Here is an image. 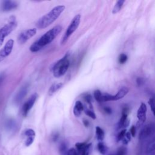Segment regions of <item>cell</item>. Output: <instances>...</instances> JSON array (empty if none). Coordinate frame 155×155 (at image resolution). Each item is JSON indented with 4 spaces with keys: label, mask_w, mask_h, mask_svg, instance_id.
Returning <instances> with one entry per match:
<instances>
[{
    "label": "cell",
    "mask_w": 155,
    "mask_h": 155,
    "mask_svg": "<svg viewBox=\"0 0 155 155\" xmlns=\"http://www.w3.org/2000/svg\"><path fill=\"white\" fill-rule=\"evenodd\" d=\"M65 7L63 5H58L53 8L49 12L40 18L36 23L37 28L42 29L47 28L53 24L64 11Z\"/></svg>",
    "instance_id": "cell-2"
},
{
    "label": "cell",
    "mask_w": 155,
    "mask_h": 155,
    "mask_svg": "<svg viewBox=\"0 0 155 155\" xmlns=\"http://www.w3.org/2000/svg\"><path fill=\"white\" fill-rule=\"evenodd\" d=\"M95 133H96V138L99 141L102 142L105 137V133L103 129H102L101 127L97 126L95 128Z\"/></svg>",
    "instance_id": "cell-16"
},
{
    "label": "cell",
    "mask_w": 155,
    "mask_h": 155,
    "mask_svg": "<svg viewBox=\"0 0 155 155\" xmlns=\"http://www.w3.org/2000/svg\"><path fill=\"white\" fill-rule=\"evenodd\" d=\"M38 94L36 93H35L33 94H31L30 97L23 104L21 110V113L24 117H26L27 116L30 110L31 109L36 99H38Z\"/></svg>",
    "instance_id": "cell-6"
},
{
    "label": "cell",
    "mask_w": 155,
    "mask_h": 155,
    "mask_svg": "<svg viewBox=\"0 0 155 155\" xmlns=\"http://www.w3.org/2000/svg\"><path fill=\"white\" fill-rule=\"evenodd\" d=\"M58 137H59V134H54V136H53V141H56V140L58 139Z\"/></svg>",
    "instance_id": "cell-38"
},
{
    "label": "cell",
    "mask_w": 155,
    "mask_h": 155,
    "mask_svg": "<svg viewBox=\"0 0 155 155\" xmlns=\"http://www.w3.org/2000/svg\"><path fill=\"white\" fill-rule=\"evenodd\" d=\"M102 92L99 90H96L94 91V97L98 102H101V97H102Z\"/></svg>",
    "instance_id": "cell-23"
},
{
    "label": "cell",
    "mask_w": 155,
    "mask_h": 155,
    "mask_svg": "<svg viewBox=\"0 0 155 155\" xmlns=\"http://www.w3.org/2000/svg\"><path fill=\"white\" fill-rule=\"evenodd\" d=\"M27 89H28V86L24 85L23 86L20 90L18 91V93L16 94L15 97V101L16 103H19L22 99L25 97L27 93Z\"/></svg>",
    "instance_id": "cell-13"
},
{
    "label": "cell",
    "mask_w": 155,
    "mask_h": 155,
    "mask_svg": "<svg viewBox=\"0 0 155 155\" xmlns=\"http://www.w3.org/2000/svg\"><path fill=\"white\" fill-rule=\"evenodd\" d=\"M34 139H35V137H27V139L25 141V145L26 147L30 146L33 143Z\"/></svg>",
    "instance_id": "cell-31"
},
{
    "label": "cell",
    "mask_w": 155,
    "mask_h": 155,
    "mask_svg": "<svg viewBox=\"0 0 155 155\" xmlns=\"http://www.w3.org/2000/svg\"><path fill=\"white\" fill-rule=\"evenodd\" d=\"M147 111V107L145 104L141 103L137 112V117L140 124H143L146 120V114Z\"/></svg>",
    "instance_id": "cell-11"
},
{
    "label": "cell",
    "mask_w": 155,
    "mask_h": 155,
    "mask_svg": "<svg viewBox=\"0 0 155 155\" xmlns=\"http://www.w3.org/2000/svg\"><path fill=\"white\" fill-rule=\"evenodd\" d=\"M91 143H87L85 146L84 147V148L79 153L81 155H89L91 150Z\"/></svg>",
    "instance_id": "cell-19"
},
{
    "label": "cell",
    "mask_w": 155,
    "mask_h": 155,
    "mask_svg": "<svg viewBox=\"0 0 155 155\" xmlns=\"http://www.w3.org/2000/svg\"><path fill=\"white\" fill-rule=\"evenodd\" d=\"M81 16L80 14L76 15L71 20L70 24H69L68 27H67L64 35L62 36L61 40V44L64 45L68 40L69 38L71 36V35L76 30V29L78 28L80 22H81Z\"/></svg>",
    "instance_id": "cell-5"
},
{
    "label": "cell",
    "mask_w": 155,
    "mask_h": 155,
    "mask_svg": "<svg viewBox=\"0 0 155 155\" xmlns=\"http://www.w3.org/2000/svg\"><path fill=\"white\" fill-rule=\"evenodd\" d=\"M154 131V125L153 124H148L144 126L140 130L139 134L140 140H144L151 136Z\"/></svg>",
    "instance_id": "cell-9"
},
{
    "label": "cell",
    "mask_w": 155,
    "mask_h": 155,
    "mask_svg": "<svg viewBox=\"0 0 155 155\" xmlns=\"http://www.w3.org/2000/svg\"><path fill=\"white\" fill-rule=\"evenodd\" d=\"M148 104L150 106V108L151 110V111L153 112V114L154 115V98L151 97L148 100Z\"/></svg>",
    "instance_id": "cell-32"
},
{
    "label": "cell",
    "mask_w": 155,
    "mask_h": 155,
    "mask_svg": "<svg viewBox=\"0 0 155 155\" xmlns=\"http://www.w3.org/2000/svg\"><path fill=\"white\" fill-rule=\"evenodd\" d=\"M127 151V148L125 147H120L118 148L116 155H126Z\"/></svg>",
    "instance_id": "cell-28"
},
{
    "label": "cell",
    "mask_w": 155,
    "mask_h": 155,
    "mask_svg": "<svg viewBox=\"0 0 155 155\" xmlns=\"http://www.w3.org/2000/svg\"><path fill=\"white\" fill-rule=\"evenodd\" d=\"M4 78V74H0V84H1V81L3 80Z\"/></svg>",
    "instance_id": "cell-39"
},
{
    "label": "cell",
    "mask_w": 155,
    "mask_h": 155,
    "mask_svg": "<svg viewBox=\"0 0 155 155\" xmlns=\"http://www.w3.org/2000/svg\"><path fill=\"white\" fill-rule=\"evenodd\" d=\"M87 143H86V142H77L75 144V147H76L79 153H80L81 151V150L84 148V147L85 146V145Z\"/></svg>",
    "instance_id": "cell-29"
},
{
    "label": "cell",
    "mask_w": 155,
    "mask_h": 155,
    "mask_svg": "<svg viewBox=\"0 0 155 155\" xmlns=\"http://www.w3.org/2000/svg\"><path fill=\"white\" fill-rule=\"evenodd\" d=\"M37 32V29L36 28H31L27 29L21 32L18 36V42L20 44H23L25 43L31 38L34 36Z\"/></svg>",
    "instance_id": "cell-7"
},
{
    "label": "cell",
    "mask_w": 155,
    "mask_h": 155,
    "mask_svg": "<svg viewBox=\"0 0 155 155\" xmlns=\"http://www.w3.org/2000/svg\"><path fill=\"white\" fill-rule=\"evenodd\" d=\"M62 27L58 25L47 31L39 39L33 42L30 47V51L32 53H36L41 50L44 47L50 44L56 36L61 32Z\"/></svg>",
    "instance_id": "cell-1"
},
{
    "label": "cell",
    "mask_w": 155,
    "mask_h": 155,
    "mask_svg": "<svg viewBox=\"0 0 155 155\" xmlns=\"http://www.w3.org/2000/svg\"><path fill=\"white\" fill-rule=\"evenodd\" d=\"M69 56L70 53L69 52H67L64 57H62L53 64L51 70L53 76L55 78H58L61 76H62L68 70L70 64L69 61Z\"/></svg>",
    "instance_id": "cell-3"
},
{
    "label": "cell",
    "mask_w": 155,
    "mask_h": 155,
    "mask_svg": "<svg viewBox=\"0 0 155 155\" xmlns=\"http://www.w3.org/2000/svg\"><path fill=\"white\" fill-rule=\"evenodd\" d=\"M97 148L98 151L101 154H105L107 151V147L105 146V145L102 142H99L97 143Z\"/></svg>",
    "instance_id": "cell-18"
},
{
    "label": "cell",
    "mask_w": 155,
    "mask_h": 155,
    "mask_svg": "<svg viewBox=\"0 0 155 155\" xmlns=\"http://www.w3.org/2000/svg\"><path fill=\"white\" fill-rule=\"evenodd\" d=\"M18 3L13 1H4L1 2L0 8L2 12H9L17 8Z\"/></svg>",
    "instance_id": "cell-10"
},
{
    "label": "cell",
    "mask_w": 155,
    "mask_h": 155,
    "mask_svg": "<svg viewBox=\"0 0 155 155\" xmlns=\"http://www.w3.org/2000/svg\"><path fill=\"white\" fill-rule=\"evenodd\" d=\"M83 124H84V125L85 127H88L89 126V124H90L88 120H87V119H84L83 120Z\"/></svg>",
    "instance_id": "cell-37"
},
{
    "label": "cell",
    "mask_w": 155,
    "mask_h": 155,
    "mask_svg": "<svg viewBox=\"0 0 155 155\" xmlns=\"http://www.w3.org/2000/svg\"><path fill=\"white\" fill-rule=\"evenodd\" d=\"M18 22L16 17L11 16L7 24L0 28V47L2 46L5 38L8 36L17 27Z\"/></svg>",
    "instance_id": "cell-4"
},
{
    "label": "cell",
    "mask_w": 155,
    "mask_h": 155,
    "mask_svg": "<svg viewBox=\"0 0 155 155\" xmlns=\"http://www.w3.org/2000/svg\"><path fill=\"white\" fill-rule=\"evenodd\" d=\"M131 134V136H132V137H135L136 136V127L134 125H132L130 129V132H129Z\"/></svg>",
    "instance_id": "cell-34"
},
{
    "label": "cell",
    "mask_w": 155,
    "mask_h": 155,
    "mask_svg": "<svg viewBox=\"0 0 155 155\" xmlns=\"http://www.w3.org/2000/svg\"><path fill=\"white\" fill-rule=\"evenodd\" d=\"M154 148H155V141L154 139H153L151 141L149 142V143L147 145V152L148 153H150L153 152L154 150Z\"/></svg>",
    "instance_id": "cell-20"
},
{
    "label": "cell",
    "mask_w": 155,
    "mask_h": 155,
    "mask_svg": "<svg viewBox=\"0 0 155 155\" xmlns=\"http://www.w3.org/2000/svg\"><path fill=\"white\" fill-rule=\"evenodd\" d=\"M127 59H128V56L125 53L120 54L119 56V58H118V61L120 64H123L125 62H126Z\"/></svg>",
    "instance_id": "cell-22"
},
{
    "label": "cell",
    "mask_w": 155,
    "mask_h": 155,
    "mask_svg": "<svg viewBox=\"0 0 155 155\" xmlns=\"http://www.w3.org/2000/svg\"><path fill=\"white\" fill-rule=\"evenodd\" d=\"M85 113L86 115H87L88 116H89L90 117H91V119H95L96 118V114L95 113H94V111L91 110H90V109H87V110H85Z\"/></svg>",
    "instance_id": "cell-27"
},
{
    "label": "cell",
    "mask_w": 155,
    "mask_h": 155,
    "mask_svg": "<svg viewBox=\"0 0 155 155\" xmlns=\"http://www.w3.org/2000/svg\"><path fill=\"white\" fill-rule=\"evenodd\" d=\"M126 132H127L126 129H123V130H122L119 133V134H118L117 136V142L120 141V140H122V139L124 138V136H125Z\"/></svg>",
    "instance_id": "cell-30"
},
{
    "label": "cell",
    "mask_w": 155,
    "mask_h": 155,
    "mask_svg": "<svg viewBox=\"0 0 155 155\" xmlns=\"http://www.w3.org/2000/svg\"><path fill=\"white\" fill-rule=\"evenodd\" d=\"M136 83L139 87L142 86L144 84V80L142 78H137L136 79Z\"/></svg>",
    "instance_id": "cell-35"
},
{
    "label": "cell",
    "mask_w": 155,
    "mask_h": 155,
    "mask_svg": "<svg viewBox=\"0 0 155 155\" xmlns=\"http://www.w3.org/2000/svg\"><path fill=\"white\" fill-rule=\"evenodd\" d=\"M14 45V40L9 39L4 45V46L0 50V62H2L5 58L8 56L11 53Z\"/></svg>",
    "instance_id": "cell-8"
},
{
    "label": "cell",
    "mask_w": 155,
    "mask_h": 155,
    "mask_svg": "<svg viewBox=\"0 0 155 155\" xmlns=\"http://www.w3.org/2000/svg\"><path fill=\"white\" fill-rule=\"evenodd\" d=\"M24 135L26 137H35L36 133H35V131L33 129L28 128V129H27L26 130H25Z\"/></svg>",
    "instance_id": "cell-25"
},
{
    "label": "cell",
    "mask_w": 155,
    "mask_h": 155,
    "mask_svg": "<svg viewBox=\"0 0 155 155\" xmlns=\"http://www.w3.org/2000/svg\"><path fill=\"white\" fill-rule=\"evenodd\" d=\"M129 91V89L127 87H121L115 95H111V101H117L123 98Z\"/></svg>",
    "instance_id": "cell-12"
},
{
    "label": "cell",
    "mask_w": 155,
    "mask_h": 155,
    "mask_svg": "<svg viewBox=\"0 0 155 155\" xmlns=\"http://www.w3.org/2000/svg\"><path fill=\"white\" fill-rule=\"evenodd\" d=\"M104 111L107 113V114H110L111 113H112V110L110 107H105L104 108Z\"/></svg>",
    "instance_id": "cell-36"
},
{
    "label": "cell",
    "mask_w": 155,
    "mask_h": 155,
    "mask_svg": "<svg viewBox=\"0 0 155 155\" xmlns=\"http://www.w3.org/2000/svg\"><path fill=\"white\" fill-rule=\"evenodd\" d=\"M131 134L129 132H126L124 138L122 139V143L124 145H127L128 143V142L131 140Z\"/></svg>",
    "instance_id": "cell-24"
},
{
    "label": "cell",
    "mask_w": 155,
    "mask_h": 155,
    "mask_svg": "<svg viewBox=\"0 0 155 155\" xmlns=\"http://www.w3.org/2000/svg\"><path fill=\"white\" fill-rule=\"evenodd\" d=\"M84 110V105L80 101H77L75 102L74 107L73 108V114L76 117H79L82 111Z\"/></svg>",
    "instance_id": "cell-14"
},
{
    "label": "cell",
    "mask_w": 155,
    "mask_h": 155,
    "mask_svg": "<svg viewBox=\"0 0 155 155\" xmlns=\"http://www.w3.org/2000/svg\"><path fill=\"white\" fill-rule=\"evenodd\" d=\"M67 155H78V153L75 148H71L68 150Z\"/></svg>",
    "instance_id": "cell-33"
},
{
    "label": "cell",
    "mask_w": 155,
    "mask_h": 155,
    "mask_svg": "<svg viewBox=\"0 0 155 155\" xmlns=\"http://www.w3.org/2000/svg\"><path fill=\"white\" fill-rule=\"evenodd\" d=\"M59 151L61 155H67L68 150H67V144L64 142H62L60 147H59Z\"/></svg>",
    "instance_id": "cell-21"
},
{
    "label": "cell",
    "mask_w": 155,
    "mask_h": 155,
    "mask_svg": "<svg viewBox=\"0 0 155 155\" xmlns=\"http://www.w3.org/2000/svg\"><path fill=\"white\" fill-rule=\"evenodd\" d=\"M124 2H125V1H122V0L117 1L112 10V13L116 14L117 13H118L120 10Z\"/></svg>",
    "instance_id": "cell-17"
},
{
    "label": "cell",
    "mask_w": 155,
    "mask_h": 155,
    "mask_svg": "<svg viewBox=\"0 0 155 155\" xmlns=\"http://www.w3.org/2000/svg\"><path fill=\"white\" fill-rule=\"evenodd\" d=\"M84 101L88 103V104L89 105V106L90 107V110H91L93 108V106L91 105V100H92V97H91V96L89 94H85L84 96Z\"/></svg>",
    "instance_id": "cell-26"
},
{
    "label": "cell",
    "mask_w": 155,
    "mask_h": 155,
    "mask_svg": "<svg viewBox=\"0 0 155 155\" xmlns=\"http://www.w3.org/2000/svg\"><path fill=\"white\" fill-rule=\"evenodd\" d=\"M64 84L62 82H58V83H54L51 85L48 90V95L51 96L54 93H55L57 91L60 90Z\"/></svg>",
    "instance_id": "cell-15"
}]
</instances>
